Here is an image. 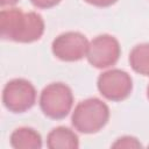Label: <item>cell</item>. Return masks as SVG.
<instances>
[{
  "label": "cell",
  "mask_w": 149,
  "mask_h": 149,
  "mask_svg": "<svg viewBox=\"0 0 149 149\" xmlns=\"http://www.w3.org/2000/svg\"><path fill=\"white\" fill-rule=\"evenodd\" d=\"M97 86L100 94L107 100L122 101L133 91V79L123 70L111 69L98 77Z\"/></svg>",
  "instance_id": "6"
},
{
  "label": "cell",
  "mask_w": 149,
  "mask_h": 149,
  "mask_svg": "<svg viewBox=\"0 0 149 149\" xmlns=\"http://www.w3.org/2000/svg\"><path fill=\"white\" fill-rule=\"evenodd\" d=\"M20 0H0V5L2 7H5V6H13V5L17 3Z\"/></svg>",
  "instance_id": "14"
},
{
  "label": "cell",
  "mask_w": 149,
  "mask_h": 149,
  "mask_svg": "<svg viewBox=\"0 0 149 149\" xmlns=\"http://www.w3.org/2000/svg\"><path fill=\"white\" fill-rule=\"evenodd\" d=\"M121 55L119 41L108 34L98 35L90 43L86 52L88 63L97 69H107L116 64Z\"/></svg>",
  "instance_id": "5"
},
{
  "label": "cell",
  "mask_w": 149,
  "mask_h": 149,
  "mask_svg": "<svg viewBox=\"0 0 149 149\" xmlns=\"http://www.w3.org/2000/svg\"><path fill=\"white\" fill-rule=\"evenodd\" d=\"M10 146L15 149H41L42 137L37 130L30 127L16 128L9 137Z\"/></svg>",
  "instance_id": "9"
},
{
  "label": "cell",
  "mask_w": 149,
  "mask_h": 149,
  "mask_svg": "<svg viewBox=\"0 0 149 149\" xmlns=\"http://www.w3.org/2000/svg\"><path fill=\"white\" fill-rule=\"evenodd\" d=\"M129 64L132 69L142 76H149V43L135 45L129 54Z\"/></svg>",
  "instance_id": "10"
},
{
  "label": "cell",
  "mask_w": 149,
  "mask_h": 149,
  "mask_svg": "<svg viewBox=\"0 0 149 149\" xmlns=\"http://www.w3.org/2000/svg\"><path fill=\"white\" fill-rule=\"evenodd\" d=\"M44 20L36 12H23L20 8L0 12V36L19 43L38 41L44 33Z\"/></svg>",
  "instance_id": "1"
},
{
  "label": "cell",
  "mask_w": 149,
  "mask_h": 149,
  "mask_svg": "<svg viewBox=\"0 0 149 149\" xmlns=\"http://www.w3.org/2000/svg\"><path fill=\"white\" fill-rule=\"evenodd\" d=\"M85 2L93 5L95 7H109L112 5H114L118 0H84Z\"/></svg>",
  "instance_id": "13"
},
{
  "label": "cell",
  "mask_w": 149,
  "mask_h": 149,
  "mask_svg": "<svg viewBox=\"0 0 149 149\" xmlns=\"http://www.w3.org/2000/svg\"><path fill=\"white\" fill-rule=\"evenodd\" d=\"M113 148H140L142 144L136 137L133 136H122L116 140L115 143L112 144Z\"/></svg>",
  "instance_id": "11"
},
{
  "label": "cell",
  "mask_w": 149,
  "mask_h": 149,
  "mask_svg": "<svg viewBox=\"0 0 149 149\" xmlns=\"http://www.w3.org/2000/svg\"><path fill=\"white\" fill-rule=\"evenodd\" d=\"M73 94L64 83H51L40 94V107L43 114L54 120H62L71 112Z\"/></svg>",
  "instance_id": "3"
},
{
  "label": "cell",
  "mask_w": 149,
  "mask_h": 149,
  "mask_svg": "<svg viewBox=\"0 0 149 149\" xmlns=\"http://www.w3.org/2000/svg\"><path fill=\"white\" fill-rule=\"evenodd\" d=\"M147 98H148V100H149V85H148V87H147Z\"/></svg>",
  "instance_id": "15"
},
{
  "label": "cell",
  "mask_w": 149,
  "mask_h": 149,
  "mask_svg": "<svg viewBox=\"0 0 149 149\" xmlns=\"http://www.w3.org/2000/svg\"><path fill=\"white\" fill-rule=\"evenodd\" d=\"M36 102V90L24 78L9 80L2 90V104L12 113H23Z\"/></svg>",
  "instance_id": "4"
},
{
  "label": "cell",
  "mask_w": 149,
  "mask_h": 149,
  "mask_svg": "<svg viewBox=\"0 0 149 149\" xmlns=\"http://www.w3.org/2000/svg\"><path fill=\"white\" fill-rule=\"evenodd\" d=\"M47 146L49 149H77L79 147V139L70 128L59 126L48 134Z\"/></svg>",
  "instance_id": "8"
},
{
  "label": "cell",
  "mask_w": 149,
  "mask_h": 149,
  "mask_svg": "<svg viewBox=\"0 0 149 149\" xmlns=\"http://www.w3.org/2000/svg\"><path fill=\"white\" fill-rule=\"evenodd\" d=\"M109 120V108L98 98L85 99L74 107L71 123L83 134H94L102 129Z\"/></svg>",
  "instance_id": "2"
},
{
  "label": "cell",
  "mask_w": 149,
  "mask_h": 149,
  "mask_svg": "<svg viewBox=\"0 0 149 149\" xmlns=\"http://www.w3.org/2000/svg\"><path fill=\"white\" fill-rule=\"evenodd\" d=\"M30 2L37 8L48 9V8H51L56 5H58L61 2V0H30Z\"/></svg>",
  "instance_id": "12"
},
{
  "label": "cell",
  "mask_w": 149,
  "mask_h": 149,
  "mask_svg": "<svg viewBox=\"0 0 149 149\" xmlns=\"http://www.w3.org/2000/svg\"><path fill=\"white\" fill-rule=\"evenodd\" d=\"M88 40L79 31H66L58 35L51 44L55 57L63 62H77L86 57Z\"/></svg>",
  "instance_id": "7"
}]
</instances>
